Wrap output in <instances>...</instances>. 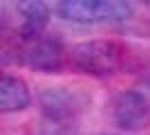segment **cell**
Masks as SVG:
<instances>
[{
  "instance_id": "cell-6",
  "label": "cell",
  "mask_w": 150,
  "mask_h": 135,
  "mask_svg": "<svg viewBox=\"0 0 150 135\" xmlns=\"http://www.w3.org/2000/svg\"><path fill=\"white\" fill-rule=\"evenodd\" d=\"M16 9L23 18V25H20L23 39L27 41L40 39V34L47 27V20H50V7L40 0H23L16 5Z\"/></svg>"
},
{
  "instance_id": "cell-2",
  "label": "cell",
  "mask_w": 150,
  "mask_h": 135,
  "mask_svg": "<svg viewBox=\"0 0 150 135\" xmlns=\"http://www.w3.org/2000/svg\"><path fill=\"white\" fill-rule=\"evenodd\" d=\"M56 14L72 23H105V20L130 18L132 7L119 0H61Z\"/></svg>"
},
{
  "instance_id": "cell-5",
  "label": "cell",
  "mask_w": 150,
  "mask_h": 135,
  "mask_svg": "<svg viewBox=\"0 0 150 135\" xmlns=\"http://www.w3.org/2000/svg\"><path fill=\"white\" fill-rule=\"evenodd\" d=\"M40 108L52 124H65L76 117L81 99L69 88H50L40 95Z\"/></svg>"
},
{
  "instance_id": "cell-4",
  "label": "cell",
  "mask_w": 150,
  "mask_h": 135,
  "mask_svg": "<svg viewBox=\"0 0 150 135\" xmlns=\"http://www.w3.org/2000/svg\"><path fill=\"white\" fill-rule=\"evenodd\" d=\"M63 61H65V50L56 39L40 36L27 41L25 47L20 50V63L36 72H58L63 68Z\"/></svg>"
},
{
  "instance_id": "cell-1",
  "label": "cell",
  "mask_w": 150,
  "mask_h": 135,
  "mask_svg": "<svg viewBox=\"0 0 150 135\" xmlns=\"http://www.w3.org/2000/svg\"><path fill=\"white\" fill-rule=\"evenodd\" d=\"M72 63L81 72H88L94 77H105L119 70L121 65V47L114 41L94 39L72 47Z\"/></svg>"
},
{
  "instance_id": "cell-7",
  "label": "cell",
  "mask_w": 150,
  "mask_h": 135,
  "mask_svg": "<svg viewBox=\"0 0 150 135\" xmlns=\"http://www.w3.org/2000/svg\"><path fill=\"white\" fill-rule=\"evenodd\" d=\"M29 101L31 95L25 81L18 77H11V74H2V79H0V110L18 113V110H25Z\"/></svg>"
},
{
  "instance_id": "cell-3",
  "label": "cell",
  "mask_w": 150,
  "mask_h": 135,
  "mask_svg": "<svg viewBox=\"0 0 150 135\" xmlns=\"http://www.w3.org/2000/svg\"><path fill=\"white\" fill-rule=\"evenodd\" d=\"M112 117L123 131H141L150 122V104L139 90H121L112 99Z\"/></svg>"
}]
</instances>
